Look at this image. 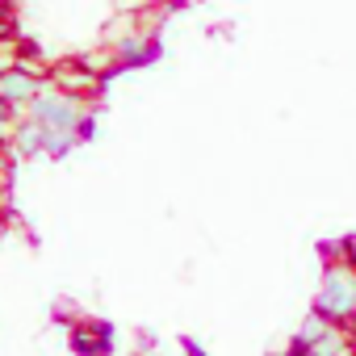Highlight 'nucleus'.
<instances>
[{
	"mask_svg": "<svg viewBox=\"0 0 356 356\" xmlns=\"http://www.w3.org/2000/svg\"><path fill=\"white\" fill-rule=\"evenodd\" d=\"M343 356H356V352H343Z\"/></svg>",
	"mask_w": 356,
	"mask_h": 356,
	"instance_id": "4468645a",
	"label": "nucleus"
},
{
	"mask_svg": "<svg viewBox=\"0 0 356 356\" xmlns=\"http://www.w3.org/2000/svg\"><path fill=\"white\" fill-rule=\"evenodd\" d=\"M113 59H118V72H126V67H147V63L159 59V47H155V38L143 34V30H122V34H113Z\"/></svg>",
	"mask_w": 356,
	"mask_h": 356,
	"instance_id": "39448f33",
	"label": "nucleus"
},
{
	"mask_svg": "<svg viewBox=\"0 0 356 356\" xmlns=\"http://www.w3.org/2000/svg\"><path fill=\"white\" fill-rule=\"evenodd\" d=\"M293 339H302L310 348V356H343V352H352L348 327H339V323H331V318H323L314 310L302 318V327L293 331Z\"/></svg>",
	"mask_w": 356,
	"mask_h": 356,
	"instance_id": "7ed1b4c3",
	"label": "nucleus"
},
{
	"mask_svg": "<svg viewBox=\"0 0 356 356\" xmlns=\"http://www.w3.org/2000/svg\"><path fill=\"white\" fill-rule=\"evenodd\" d=\"M185 352H189V356H206V348H202L197 339H185Z\"/></svg>",
	"mask_w": 356,
	"mask_h": 356,
	"instance_id": "f8f14e48",
	"label": "nucleus"
},
{
	"mask_svg": "<svg viewBox=\"0 0 356 356\" xmlns=\"http://www.w3.org/2000/svg\"><path fill=\"white\" fill-rule=\"evenodd\" d=\"M17 118L22 113H13L5 101H0V147H9V138H13V126H17Z\"/></svg>",
	"mask_w": 356,
	"mask_h": 356,
	"instance_id": "1a4fd4ad",
	"label": "nucleus"
},
{
	"mask_svg": "<svg viewBox=\"0 0 356 356\" xmlns=\"http://www.w3.org/2000/svg\"><path fill=\"white\" fill-rule=\"evenodd\" d=\"M42 88H47L42 72H34L26 63H13V67L0 72V101H5L13 113H30V105L38 101Z\"/></svg>",
	"mask_w": 356,
	"mask_h": 356,
	"instance_id": "20e7f679",
	"label": "nucleus"
},
{
	"mask_svg": "<svg viewBox=\"0 0 356 356\" xmlns=\"http://www.w3.org/2000/svg\"><path fill=\"white\" fill-rule=\"evenodd\" d=\"M67 343H72L76 356H109L113 352V323H105V318L76 323L72 335H67Z\"/></svg>",
	"mask_w": 356,
	"mask_h": 356,
	"instance_id": "0eeeda50",
	"label": "nucleus"
},
{
	"mask_svg": "<svg viewBox=\"0 0 356 356\" xmlns=\"http://www.w3.org/2000/svg\"><path fill=\"white\" fill-rule=\"evenodd\" d=\"M30 118L42 126V159H67L88 134H92V118L84 97H72L55 84H47L38 92V101L30 105Z\"/></svg>",
	"mask_w": 356,
	"mask_h": 356,
	"instance_id": "f257e3e1",
	"label": "nucleus"
},
{
	"mask_svg": "<svg viewBox=\"0 0 356 356\" xmlns=\"http://www.w3.org/2000/svg\"><path fill=\"white\" fill-rule=\"evenodd\" d=\"M348 335H352V352H356V318H352V327H348Z\"/></svg>",
	"mask_w": 356,
	"mask_h": 356,
	"instance_id": "ddd939ff",
	"label": "nucleus"
},
{
	"mask_svg": "<svg viewBox=\"0 0 356 356\" xmlns=\"http://www.w3.org/2000/svg\"><path fill=\"white\" fill-rule=\"evenodd\" d=\"M47 84L63 88V92H72V97H92V92L105 84V76H97L84 59H67V63L51 67V80H47Z\"/></svg>",
	"mask_w": 356,
	"mask_h": 356,
	"instance_id": "423d86ee",
	"label": "nucleus"
},
{
	"mask_svg": "<svg viewBox=\"0 0 356 356\" xmlns=\"http://www.w3.org/2000/svg\"><path fill=\"white\" fill-rule=\"evenodd\" d=\"M310 310L339 323V327H352V318H356V268H348L343 260H327Z\"/></svg>",
	"mask_w": 356,
	"mask_h": 356,
	"instance_id": "f03ea898",
	"label": "nucleus"
},
{
	"mask_svg": "<svg viewBox=\"0 0 356 356\" xmlns=\"http://www.w3.org/2000/svg\"><path fill=\"white\" fill-rule=\"evenodd\" d=\"M42 126L30 118V113H22L17 118V126H13V138H9V159H42Z\"/></svg>",
	"mask_w": 356,
	"mask_h": 356,
	"instance_id": "6e6552de",
	"label": "nucleus"
},
{
	"mask_svg": "<svg viewBox=\"0 0 356 356\" xmlns=\"http://www.w3.org/2000/svg\"><path fill=\"white\" fill-rule=\"evenodd\" d=\"M339 260H343L348 268H356V235H343V239H339Z\"/></svg>",
	"mask_w": 356,
	"mask_h": 356,
	"instance_id": "9d476101",
	"label": "nucleus"
},
{
	"mask_svg": "<svg viewBox=\"0 0 356 356\" xmlns=\"http://www.w3.org/2000/svg\"><path fill=\"white\" fill-rule=\"evenodd\" d=\"M9 189V159H0V193Z\"/></svg>",
	"mask_w": 356,
	"mask_h": 356,
	"instance_id": "9b49d317",
	"label": "nucleus"
}]
</instances>
